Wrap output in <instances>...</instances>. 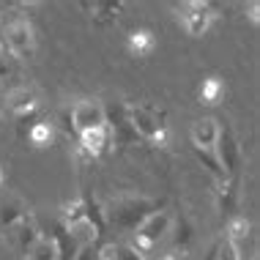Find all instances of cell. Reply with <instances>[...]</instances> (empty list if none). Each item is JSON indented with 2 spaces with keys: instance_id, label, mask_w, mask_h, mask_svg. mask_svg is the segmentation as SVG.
<instances>
[{
  "instance_id": "1",
  "label": "cell",
  "mask_w": 260,
  "mask_h": 260,
  "mask_svg": "<svg viewBox=\"0 0 260 260\" xmlns=\"http://www.w3.org/2000/svg\"><path fill=\"white\" fill-rule=\"evenodd\" d=\"M126 118L140 140L156 145V148H165L170 143V129L159 110L148 107V104H126Z\"/></svg>"
},
{
  "instance_id": "2",
  "label": "cell",
  "mask_w": 260,
  "mask_h": 260,
  "mask_svg": "<svg viewBox=\"0 0 260 260\" xmlns=\"http://www.w3.org/2000/svg\"><path fill=\"white\" fill-rule=\"evenodd\" d=\"M161 203L159 200H148V198H132V194H126V198H118L112 200L107 208H104V222L115 224V228L121 230H137V224L145 219V216H151L153 211H159Z\"/></svg>"
},
{
  "instance_id": "3",
  "label": "cell",
  "mask_w": 260,
  "mask_h": 260,
  "mask_svg": "<svg viewBox=\"0 0 260 260\" xmlns=\"http://www.w3.org/2000/svg\"><path fill=\"white\" fill-rule=\"evenodd\" d=\"M0 41H3L6 52L17 60H30L36 55V36H33V27L25 14H6Z\"/></svg>"
},
{
  "instance_id": "4",
  "label": "cell",
  "mask_w": 260,
  "mask_h": 260,
  "mask_svg": "<svg viewBox=\"0 0 260 260\" xmlns=\"http://www.w3.org/2000/svg\"><path fill=\"white\" fill-rule=\"evenodd\" d=\"M170 228H173V211H165V208L153 211L151 216H145V219L137 224L129 247L135 249L137 255H143L148 260H156L153 257V249H156V244L161 241V238L170 233Z\"/></svg>"
},
{
  "instance_id": "5",
  "label": "cell",
  "mask_w": 260,
  "mask_h": 260,
  "mask_svg": "<svg viewBox=\"0 0 260 260\" xmlns=\"http://www.w3.org/2000/svg\"><path fill=\"white\" fill-rule=\"evenodd\" d=\"M214 156H216V161H219L224 178L238 181V170H241L244 153H241V145H238L236 132H233L230 123L219 126V137H216V145H214Z\"/></svg>"
},
{
  "instance_id": "6",
  "label": "cell",
  "mask_w": 260,
  "mask_h": 260,
  "mask_svg": "<svg viewBox=\"0 0 260 260\" xmlns=\"http://www.w3.org/2000/svg\"><path fill=\"white\" fill-rule=\"evenodd\" d=\"M104 126L112 135V148L115 145H137L140 143V137L135 135V129L129 126V118H126V102L104 104Z\"/></svg>"
},
{
  "instance_id": "7",
  "label": "cell",
  "mask_w": 260,
  "mask_h": 260,
  "mask_svg": "<svg viewBox=\"0 0 260 260\" xmlns=\"http://www.w3.org/2000/svg\"><path fill=\"white\" fill-rule=\"evenodd\" d=\"M178 19L181 25H184V30L189 36H203V33L211 27V19H214V9H211V3L206 0H189L178 9Z\"/></svg>"
},
{
  "instance_id": "8",
  "label": "cell",
  "mask_w": 260,
  "mask_h": 260,
  "mask_svg": "<svg viewBox=\"0 0 260 260\" xmlns=\"http://www.w3.org/2000/svg\"><path fill=\"white\" fill-rule=\"evenodd\" d=\"M69 121H72V132H77V135L90 132V129H99V126H104V104L99 99L74 102L72 112H69Z\"/></svg>"
},
{
  "instance_id": "9",
  "label": "cell",
  "mask_w": 260,
  "mask_h": 260,
  "mask_svg": "<svg viewBox=\"0 0 260 260\" xmlns=\"http://www.w3.org/2000/svg\"><path fill=\"white\" fill-rule=\"evenodd\" d=\"M9 241H11V247L17 249V252H22V255H27L30 252V247L41 238V230H39V224L36 219H33V214L27 211V214H22L17 222L9 228Z\"/></svg>"
},
{
  "instance_id": "10",
  "label": "cell",
  "mask_w": 260,
  "mask_h": 260,
  "mask_svg": "<svg viewBox=\"0 0 260 260\" xmlns=\"http://www.w3.org/2000/svg\"><path fill=\"white\" fill-rule=\"evenodd\" d=\"M77 137H80V159H85V161H93V159H99V156L112 151V135H110L107 126L82 132Z\"/></svg>"
},
{
  "instance_id": "11",
  "label": "cell",
  "mask_w": 260,
  "mask_h": 260,
  "mask_svg": "<svg viewBox=\"0 0 260 260\" xmlns=\"http://www.w3.org/2000/svg\"><path fill=\"white\" fill-rule=\"evenodd\" d=\"M189 137H192V145L200 151H214L216 145V137H219V121L216 118H198V121L192 123V129H189Z\"/></svg>"
},
{
  "instance_id": "12",
  "label": "cell",
  "mask_w": 260,
  "mask_h": 260,
  "mask_svg": "<svg viewBox=\"0 0 260 260\" xmlns=\"http://www.w3.org/2000/svg\"><path fill=\"white\" fill-rule=\"evenodd\" d=\"M6 107H9L17 118L30 115V112H36V107H39V96H36L33 88L19 85V88L9 90V96H6Z\"/></svg>"
},
{
  "instance_id": "13",
  "label": "cell",
  "mask_w": 260,
  "mask_h": 260,
  "mask_svg": "<svg viewBox=\"0 0 260 260\" xmlns=\"http://www.w3.org/2000/svg\"><path fill=\"white\" fill-rule=\"evenodd\" d=\"M126 47H129V52L135 55V58H148V55L156 50V36H153L148 27H137V30L129 33Z\"/></svg>"
},
{
  "instance_id": "14",
  "label": "cell",
  "mask_w": 260,
  "mask_h": 260,
  "mask_svg": "<svg viewBox=\"0 0 260 260\" xmlns=\"http://www.w3.org/2000/svg\"><path fill=\"white\" fill-rule=\"evenodd\" d=\"M224 238H228L230 244H236V249L241 252L244 244L252 238V224H249L247 216H230L228 219V236Z\"/></svg>"
},
{
  "instance_id": "15",
  "label": "cell",
  "mask_w": 260,
  "mask_h": 260,
  "mask_svg": "<svg viewBox=\"0 0 260 260\" xmlns=\"http://www.w3.org/2000/svg\"><path fill=\"white\" fill-rule=\"evenodd\" d=\"M236 184L238 181H233V178H224V181L216 184V200H219L222 214H228V216H233V211H236V200H238Z\"/></svg>"
},
{
  "instance_id": "16",
  "label": "cell",
  "mask_w": 260,
  "mask_h": 260,
  "mask_svg": "<svg viewBox=\"0 0 260 260\" xmlns=\"http://www.w3.org/2000/svg\"><path fill=\"white\" fill-rule=\"evenodd\" d=\"M88 214V194H80V198H74L72 203H66L63 206V228H74V224H80L85 219Z\"/></svg>"
},
{
  "instance_id": "17",
  "label": "cell",
  "mask_w": 260,
  "mask_h": 260,
  "mask_svg": "<svg viewBox=\"0 0 260 260\" xmlns=\"http://www.w3.org/2000/svg\"><path fill=\"white\" fill-rule=\"evenodd\" d=\"M96 260H148V257L137 255L129 244H104V247L96 252Z\"/></svg>"
},
{
  "instance_id": "18",
  "label": "cell",
  "mask_w": 260,
  "mask_h": 260,
  "mask_svg": "<svg viewBox=\"0 0 260 260\" xmlns=\"http://www.w3.org/2000/svg\"><path fill=\"white\" fill-rule=\"evenodd\" d=\"M27 260H60V252H58V244H55L52 236H41L36 244L27 252Z\"/></svg>"
},
{
  "instance_id": "19",
  "label": "cell",
  "mask_w": 260,
  "mask_h": 260,
  "mask_svg": "<svg viewBox=\"0 0 260 260\" xmlns=\"http://www.w3.org/2000/svg\"><path fill=\"white\" fill-rule=\"evenodd\" d=\"M224 96V82L219 77H208V80H203L200 85V102L208 104V107H214V104H219Z\"/></svg>"
},
{
  "instance_id": "20",
  "label": "cell",
  "mask_w": 260,
  "mask_h": 260,
  "mask_svg": "<svg viewBox=\"0 0 260 260\" xmlns=\"http://www.w3.org/2000/svg\"><path fill=\"white\" fill-rule=\"evenodd\" d=\"M52 137H55V129H52V123H47V121H36L30 126V132H27V140H30V145H36V148L52 145Z\"/></svg>"
},
{
  "instance_id": "21",
  "label": "cell",
  "mask_w": 260,
  "mask_h": 260,
  "mask_svg": "<svg viewBox=\"0 0 260 260\" xmlns=\"http://www.w3.org/2000/svg\"><path fill=\"white\" fill-rule=\"evenodd\" d=\"M22 214H27V206H25L22 200H9V203H3V206H0V228L9 230Z\"/></svg>"
},
{
  "instance_id": "22",
  "label": "cell",
  "mask_w": 260,
  "mask_h": 260,
  "mask_svg": "<svg viewBox=\"0 0 260 260\" xmlns=\"http://www.w3.org/2000/svg\"><path fill=\"white\" fill-rule=\"evenodd\" d=\"M82 9L93 11L96 22H112L118 17V11L123 9V3H82Z\"/></svg>"
},
{
  "instance_id": "23",
  "label": "cell",
  "mask_w": 260,
  "mask_h": 260,
  "mask_svg": "<svg viewBox=\"0 0 260 260\" xmlns=\"http://www.w3.org/2000/svg\"><path fill=\"white\" fill-rule=\"evenodd\" d=\"M194 156H198L200 161H203V167L214 175V181L219 184V181H224V173H222V167H219V161H216V156H214V151H200V148H194Z\"/></svg>"
},
{
  "instance_id": "24",
  "label": "cell",
  "mask_w": 260,
  "mask_h": 260,
  "mask_svg": "<svg viewBox=\"0 0 260 260\" xmlns=\"http://www.w3.org/2000/svg\"><path fill=\"white\" fill-rule=\"evenodd\" d=\"M216 260H241V255H238L236 244H230L228 238H224V241L216 244Z\"/></svg>"
},
{
  "instance_id": "25",
  "label": "cell",
  "mask_w": 260,
  "mask_h": 260,
  "mask_svg": "<svg viewBox=\"0 0 260 260\" xmlns=\"http://www.w3.org/2000/svg\"><path fill=\"white\" fill-rule=\"evenodd\" d=\"M247 11H249V22L257 25L260 22V3H257V0H252V3L247 6Z\"/></svg>"
},
{
  "instance_id": "26",
  "label": "cell",
  "mask_w": 260,
  "mask_h": 260,
  "mask_svg": "<svg viewBox=\"0 0 260 260\" xmlns=\"http://www.w3.org/2000/svg\"><path fill=\"white\" fill-rule=\"evenodd\" d=\"M3 55H6V47H3V41H0V58H3Z\"/></svg>"
},
{
  "instance_id": "27",
  "label": "cell",
  "mask_w": 260,
  "mask_h": 260,
  "mask_svg": "<svg viewBox=\"0 0 260 260\" xmlns=\"http://www.w3.org/2000/svg\"><path fill=\"white\" fill-rule=\"evenodd\" d=\"M3 178H6V175H3V167H0V186H3Z\"/></svg>"
}]
</instances>
